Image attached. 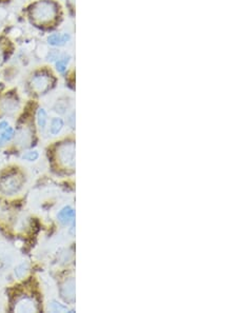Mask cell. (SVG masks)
<instances>
[{"mask_svg": "<svg viewBox=\"0 0 237 313\" xmlns=\"http://www.w3.org/2000/svg\"><path fill=\"white\" fill-rule=\"evenodd\" d=\"M21 188V180L19 177L15 175H9L6 177H3L0 179V191L5 194H12L17 193Z\"/></svg>", "mask_w": 237, "mask_h": 313, "instance_id": "obj_3", "label": "cell"}, {"mask_svg": "<svg viewBox=\"0 0 237 313\" xmlns=\"http://www.w3.org/2000/svg\"><path fill=\"white\" fill-rule=\"evenodd\" d=\"M14 137V130L6 121L0 122V147L5 146Z\"/></svg>", "mask_w": 237, "mask_h": 313, "instance_id": "obj_4", "label": "cell"}, {"mask_svg": "<svg viewBox=\"0 0 237 313\" xmlns=\"http://www.w3.org/2000/svg\"><path fill=\"white\" fill-rule=\"evenodd\" d=\"M70 40L69 34H53L48 38L49 44L54 47H61Z\"/></svg>", "mask_w": 237, "mask_h": 313, "instance_id": "obj_7", "label": "cell"}, {"mask_svg": "<svg viewBox=\"0 0 237 313\" xmlns=\"http://www.w3.org/2000/svg\"><path fill=\"white\" fill-rule=\"evenodd\" d=\"M4 58H5V55H4V51H3V49L0 48V64L3 63V61H4Z\"/></svg>", "mask_w": 237, "mask_h": 313, "instance_id": "obj_14", "label": "cell"}, {"mask_svg": "<svg viewBox=\"0 0 237 313\" xmlns=\"http://www.w3.org/2000/svg\"><path fill=\"white\" fill-rule=\"evenodd\" d=\"M58 13L57 6L51 0H41L32 7L31 18L39 25H49L56 19Z\"/></svg>", "mask_w": 237, "mask_h": 313, "instance_id": "obj_1", "label": "cell"}, {"mask_svg": "<svg viewBox=\"0 0 237 313\" xmlns=\"http://www.w3.org/2000/svg\"><path fill=\"white\" fill-rule=\"evenodd\" d=\"M74 155L73 146L63 147L60 150V160L67 166H74Z\"/></svg>", "mask_w": 237, "mask_h": 313, "instance_id": "obj_6", "label": "cell"}, {"mask_svg": "<svg viewBox=\"0 0 237 313\" xmlns=\"http://www.w3.org/2000/svg\"><path fill=\"white\" fill-rule=\"evenodd\" d=\"M63 128V121L61 118H54L51 122V127H50V133L52 135H57Z\"/></svg>", "mask_w": 237, "mask_h": 313, "instance_id": "obj_10", "label": "cell"}, {"mask_svg": "<svg viewBox=\"0 0 237 313\" xmlns=\"http://www.w3.org/2000/svg\"><path fill=\"white\" fill-rule=\"evenodd\" d=\"M52 77L46 73H40L35 75L31 81L32 90L38 94L46 93L52 85Z\"/></svg>", "mask_w": 237, "mask_h": 313, "instance_id": "obj_2", "label": "cell"}, {"mask_svg": "<svg viewBox=\"0 0 237 313\" xmlns=\"http://www.w3.org/2000/svg\"><path fill=\"white\" fill-rule=\"evenodd\" d=\"M38 157H39V154L37 151H30V152H27L23 155V158L29 161H35Z\"/></svg>", "mask_w": 237, "mask_h": 313, "instance_id": "obj_12", "label": "cell"}, {"mask_svg": "<svg viewBox=\"0 0 237 313\" xmlns=\"http://www.w3.org/2000/svg\"><path fill=\"white\" fill-rule=\"evenodd\" d=\"M52 309H53V311H55V312H64V311H69V309L66 307V306H63V305H61V304H57V303H53L52 304Z\"/></svg>", "mask_w": 237, "mask_h": 313, "instance_id": "obj_13", "label": "cell"}, {"mask_svg": "<svg viewBox=\"0 0 237 313\" xmlns=\"http://www.w3.org/2000/svg\"><path fill=\"white\" fill-rule=\"evenodd\" d=\"M70 62V57H63V58H59L56 62V69L59 73H63L64 71L67 70L68 63Z\"/></svg>", "mask_w": 237, "mask_h": 313, "instance_id": "obj_11", "label": "cell"}, {"mask_svg": "<svg viewBox=\"0 0 237 313\" xmlns=\"http://www.w3.org/2000/svg\"><path fill=\"white\" fill-rule=\"evenodd\" d=\"M37 124L41 132H45L48 124V114L44 109H39L37 112Z\"/></svg>", "mask_w": 237, "mask_h": 313, "instance_id": "obj_9", "label": "cell"}, {"mask_svg": "<svg viewBox=\"0 0 237 313\" xmlns=\"http://www.w3.org/2000/svg\"><path fill=\"white\" fill-rule=\"evenodd\" d=\"M69 3H70L71 5H74V4H75V0H69Z\"/></svg>", "mask_w": 237, "mask_h": 313, "instance_id": "obj_15", "label": "cell"}, {"mask_svg": "<svg viewBox=\"0 0 237 313\" xmlns=\"http://www.w3.org/2000/svg\"><path fill=\"white\" fill-rule=\"evenodd\" d=\"M75 218V212L72 208L70 207H66L63 208L59 213H58V220L60 223H62L63 225H68L70 224Z\"/></svg>", "mask_w": 237, "mask_h": 313, "instance_id": "obj_8", "label": "cell"}, {"mask_svg": "<svg viewBox=\"0 0 237 313\" xmlns=\"http://www.w3.org/2000/svg\"><path fill=\"white\" fill-rule=\"evenodd\" d=\"M19 108V103L16 99L10 98V97H6L0 102V109H2L3 112H5L6 114H12L15 113L17 111V109Z\"/></svg>", "mask_w": 237, "mask_h": 313, "instance_id": "obj_5", "label": "cell"}]
</instances>
